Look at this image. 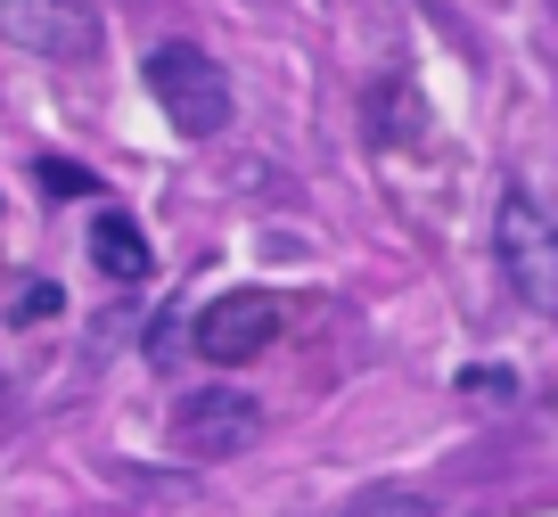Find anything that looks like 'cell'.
I'll use <instances>...</instances> for the list:
<instances>
[{
    "instance_id": "5b68a950",
    "label": "cell",
    "mask_w": 558,
    "mask_h": 517,
    "mask_svg": "<svg viewBox=\"0 0 558 517\" xmlns=\"http://www.w3.org/2000/svg\"><path fill=\"white\" fill-rule=\"evenodd\" d=\"M288 328V304H279L271 288H230V296H214L206 312H197V353L206 362H255L263 345Z\"/></svg>"
},
{
    "instance_id": "9c48e42d",
    "label": "cell",
    "mask_w": 558,
    "mask_h": 517,
    "mask_svg": "<svg viewBox=\"0 0 558 517\" xmlns=\"http://www.w3.org/2000/svg\"><path fill=\"white\" fill-rule=\"evenodd\" d=\"M50 312H58V288H50V279H34V288H25L17 304H9V321L25 328V321H50Z\"/></svg>"
},
{
    "instance_id": "7a4b0ae2",
    "label": "cell",
    "mask_w": 558,
    "mask_h": 517,
    "mask_svg": "<svg viewBox=\"0 0 558 517\" xmlns=\"http://www.w3.org/2000/svg\"><path fill=\"white\" fill-rule=\"evenodd\" d=\"M493 255H501L518 304H534V312H550V321H558V223L525 190H509L501 214H493Z\"/></svg>"
},
{
    "instance_id": "6da1fadb",
    "label": "cell",
    "mask_w": 558,
    "mask_h": 517,
    "mask_svg": "<svg viewBox=\"0 0 558 517\" xmlns=\"http://www.w3.org/2000/svg\"><path fill=\"white\" fill-rule=\"evenodd\" d=\"M140 83H148V99L165 107V123H173L181 140H222L230 83H222V67H214L197 41H165V50H148V58H140Z\"/></svg>"
},
{
    "instance_id": "30bf717a",
    "label": "cell",
    "mask_w": 558,
    "mask_h": 517,
    "mask_svg": "<svg viewBox=\"0 0 558 517\" xmlns=\"http://www.w3.org/2000/svg\"><path fill=\"white\" fill-rule=\"evenodd\" d=\"M460 395H518L509 370H460Z\"/></svg>"
},
{
    "instance_id": "52a82bcc",
    "label": "cell",
    "mask_w": 558,
    "mask_h": 517,
    "mask_svg": "<svg viewBox=\"0 0 558 517\" xmlns=\"http://www.w3.org/2000/svg\"><path fill=\"white\" fill-rule=\"evenodd\" d=\"M329 517H436V501L418 484H362L353 501H337Z\"/></svg>"
},
{
    "instance_id": "277c9868",
    "label": "cell",
    "mask_w": 558,
    "mask_h": 517,
    "mask_svg": "<svg viewBox=\"0 0 558 517\" xmlns=\"http://www.w3.org/2000/svg\"><path fill=\"white\" fill-rule=\"evenodd\" d=\"M255 435H263V411L239 386H197V395L173 402V444L190 452V460H230V452H246Z\"/></svg>"
},
{
    "instance_id": "3957f363",
    "label": "cell",
    "mask_w": 558,
    "mask_h": 517,
    "mask_svg": "<svg viewBox=\"0 0 558 517\" xmlns=\"http://www.w3.org/2000/svg\"><path fill=\"white\" fill-rule=\"evenodd\" d=\"M0 41H17L34 58H99V9L90 0H0Z\"/></svg>"
},
{
    "instance_id": "8992f818",
    "label": "cell",
    "mask_w": 558,
    "mask_h": 517,
    "mask_svg": "<svg viewBox=\"0 0 558 517\" xmlns=\"http://www.w3.org/2000/svg\"><path fill=\"white\" fill-rule=\"evenodd\" d=\"M90 272L123 279V288L157 272V263H148V239H140V223H132L123 206H99V214H90Z\"/></svg>"
},
{
    "instance_id": "ba28073f",
    "label": "cell",
    "mask_w": 558,
    "mask_h": 517,
    "mask_svg": "<svg viewBox=\"0 0 558 517\" xmlns=\"http://www.w3.org/2000/svg\"><path fill=\"white\" fill-rule=\"evenodd\" d=\"M41 190H50V197H99V181H90L83 165H58V156H50V165H41Z\"/></svg>"
}]
</instances>
